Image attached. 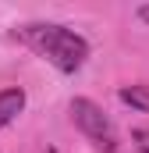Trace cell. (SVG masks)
Instances as JSON below:
<instances>
[{"instance_id": "1", "label": "cell", "mask_w": 149, "mask_h": 153, "mask_svg": "<svg viewBox=\"0 0 149 153\" xmlns=\"http://www.w3.org/2000/svg\"><path fill=\"white\" fill-rule=\"evenodd\" d=\"M14 39H21L25 46H32L39 57H46L57 71L74 75L85 61H89V43L68 25H53V22H32L14 29Z\"/></svg>"}, {"instance_id": "2", "label": "cell", "mask_w": 149, "mask_h": 153, "mask_svg": "<svg viewBox=\"0 0 149 153\" xmlns=\"http://www.w3.org/2000/svg\"><path fill=\"white\" fill-rule=\"evenodd\" d=\"M71 121L78 125V132L96 146V153H121L117 150V135H114V121L107 111L89 100V96H74L71 100Z\"/></svg>"}, {"instance_id": "3", "label": "cell", "mask_w": 149, "mask_h": 153, "mask_svg": "<svg viewBox=\"0 0 149 153\" xmlns=\"http://www.w3.org/2000/svg\"><path fill=\"white\" fill-rule=\"evenodd\" d=\"M21 111H25V89H21V85L0 89V128H7Z\"/></svg>"}, {"instance_id": "4", "label": "cell", "mask_w": 149, "mask_h": 153, "mask_svg": "<svg viewBox=\"0 0 149 153\" xmlns=\"http://www.w3.org/2000/svg\"><path fill=\"white\" fill-rule=\"evenodd\" d=\"M117 96H121V103H128V107L149 114V85H121Z\"/></svg>"}, {"instance_id": "5", "label": "cell", "mask_w": 149, "mask_h": 153, "mask_svg": "<svg viewBox=\"0 0 149 153\" xmlns=\"http://www.w3.org/2000/svg\"><path fill=\"white\" fill-rule=\"evenodd\" d=\"M131 150L135 153H149V125L131 128Z\"/></svg>"}, {"instance_id": "6", "label": "cell", "mask_w": 149, "mask_h": 153, "mask_svg": "<svg viewBox=\"0 0 149 153\" xmlns=\"http://www.w3.org/2000/svg\"><path fill=\"white\" fill-rule=\"evenodd\" d=\"M139 18H142V22L149 25V4H142V7H139Z\"/></svg>"}]
</instances>
